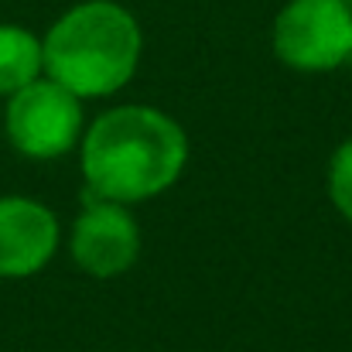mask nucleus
<instances>
[{
    "label": "nucleus",
    "mask_w": 352,
    "mask_h": 352,
    "mask_svg": "<svg viewBox=\"0 0 352 352\" xmlns=\"http://www.w3.org/2000/svg\"><path fill=\"white\" fill-rule=\"evenodd\" d=\"M79 164L86 195L137 206L164 195L185 175L188 133L157 107H113L82 130Z\"/></svg>",
    "instance_id": "obj_1"
},
{
    "label": "nucleus",
    "mask_w": 352,
    "mask_h": 352,
    "mask_svg": "<svg viewBox=\"0 0 352 352\" xmlns=\"http://www.w3.org/2000/svg\"><path fill=\"white\" fill-rule=\"evenodd\" d=\"M140 52V24L117 0H82L41 38L45 76L79 100L117 96L137 76Z\"/></svg>",
    "instance_id": "obj_2"
},
{
    "label": "nucleus",
    "mask_w": 352,
    "mask_h": 352,
    "mask_svg": "<svg viewBox=\"0 0 352 352\" xmlns=\"http://www.w3.org/2000/svg\"><path fill=\"white\" fill-rule=\"evenodd\" d=\"M3 126L17 154L31 161L65 157L69 151L79 147L86 130L82 100L72 96L65 86L52 82L48 76H41L31 86L7 96Z\"/></svg>",
    "instance_id": "obj_3"
},
{
    "label": "nucleus",
    "mask_w": 352,
    "mask_h": 352,
    "mask_svg": "<svg viewBox=\"0 0 352 352\" xmlns=\"http://www.w3.org/2000/svg\"><path fill=\"white\" fill-rule=\"evenodd\" d=\"M274 55L294 72H332L352 58L346 0H291L274 21Z\"/></svg>",
    "instance_id": "obj_4"
},
{
    "label": "nucleus",
    "mask_w": 352,
    "mask_h": 352,
    "mask_svg": "<svg viewBox=\"0 0 352 352\" xmlns=\"http://www.w3.org/2000/svg\"><path fill=\"white\" fill-rule=\"evenodd\" d=\"M69 253L76 267L96 280H113L133 270L140 256V226L130 206L86 195V209L69 233Z\"/></svg>",
    "instance_id": "obj_5"
},
{
    "label": "nucleus",
    "mask_w": 352,
    "mask_h": 352,
    "mask_svg": "<svg viewBox=\"0 0 352 352\" xmlns=\"http://www.w3.org/2000/svg\"><path fill=\"white\" fill-rule=\"evenodd\" d=\"M62 226L55 212L24 195L0 199V280L41 274L58 253Z\"/></svg>",
    "instance_id": "obj_6"
},
{
    "label": "nucleus",
    "mask_w": 352,
    "mask_h": 352,
    "mask_svg": "<svg viewBox=\"0 0 352 352\" xmlns=\"http://www.w3.org/2000/svg\"><path fill=\"white\" fill-rule=\"evenodd\" d=\"M41 76V38L21 24H0V96H14Z\"/></svg>",
    "instance_id": "obj_7"
},
{
    "label": "nucleus",
    "mask_w": 352,
    "mask_h": 352,
    "mask_svg": "<svg viewBox=\"0 0 352 352\" xmlns=\"http://www.w3.org/2000/svg\"><path fill=\"white\" fill-rule=\"evenodd\" d=\"M329 199H332L336 212L346 223H352V137L336 147V154L329 161Z\"/></svg>",
    "instance_id": "obj_8"
},
{
    "label": "nucleus",
    "mask_w": 352,
    "mask_h": 352,
    "mask_svg": "<svg viewBox=\"0 0 352 352\" xmlns=\"http://www.w3.org/2000/svg\"><path fill=\"white\" fill-rule=\"evenodd\" d=\"M349 7H352V0H349Z\"/></svg>",
    "instance_id": "obj_9"
},
{
    "label": "nucleus",
    "mask_w": 352,
    "mask_h": 352,
    "mask_svg": "<svg viewBox=\"0 0 352 352\" xmlns=\"http://www.w3.org/2000/svg\"><path fill=\"white\" fill-rule=\"evenodd\" d=\"M346 3H349V0H346Z\"/></svg>",
    "instance_id": "obj_10"
}]
</instances>
